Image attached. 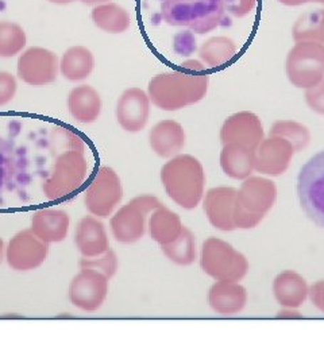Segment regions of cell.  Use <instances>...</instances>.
I'll list each match as a JSON object with an SVG mask.
<instances>
[{
    "instance_id": "obj_1",
    "label": "cell",
    "mask_w": 324,
    "mask_h": 364,
    "mask_svg": "<svg viewBox=\"0 0 324 364\" xmlns=\"http://www.w3.org/2000/svg\"><path fill=\"white\" fill-rule=\"evenodd\" d=\"M173 70L150 78L147 95L152 105L162 111H179L197 105L207 96L209 76L206 72Z\"/></svg>"
},
{
    "instance_id": "obj_2",
    "label": "cell",
    "mask_w": 324,
    "mask_h": 364,
    "mask_svg": "<svg viewBox=\"0 0 324 364\" xmlns=\"http://www.w3.org/2000/svg\"><path fill=\"white\" fill-rule=\"evenodd\" d=\"M161 183L169 198L179 207L192 210L200 205L206 193V170L191 154H179L161 168Z\"/></svg>"
},
{
    "instance_id": "obj_3",
    "label": "cell",
    "mask_w": 324,
    "mask_h": 364,
    "mask_svg": "<svg viewBox=\"0 0 324 364\" xmlns=\"http://www.w3.org/2000/svg\"><path fill=\"white\" fill-rule=\"evenodd\" d=\"M88 174V161L84 144L73 136L68 149L54 158L52 169L42 181V192L49 201L69 198L78 193Z\"/></svg>"
},
{
    "instance_id": "obj_4",
    "label": "cell",
    "mask_w": 324,
    "mask_h": 364,
    "mask_svg": "<svg viewBox=\"0 0 324 364\" xmlns=\"http://www.w3.org/2000/svg\"><path fill=\"white\" fill-rule=\"evenodd\" d=\"M277 201V185L268 177L250 176L236 189L234 207L235 230H253L272 210Z\"/></svg>"
},
{
    "instance_id": "obj_5",
    "label": "cell",
    "mask_w": 324,
    "mask_h": 364,
    "mask_svg": "<svg viewBox=\"0 0 324 364\" xmlns=\"http://www.w3.org/2000/svg\"><path fill=\"white\" fill-rule=\"evenodd\" d=\"M226 15L224 0H162L161 16L169 26L188 27L207 34L221 26Z\"/></svg>"
},
{
    "instance_id": "obj_6",
    "label": "cell",
    "mask_w": 324,
    "mask_h": 364,
    "mask_svg": "<svg viewBox=\"0 0 324 364\" xmlns=\"http://www.w3.org/2000/svg\"><path fill=\"white\" fill-rule=\"evenodd\" d=\"M202 272L215 281L241 282L250 269L246 257L226 240L216 236L207 237L199 254Z\"/></svg>"
},
{
    "instance_id": "obj_7",
    "label": "cell",
    "mask_w": 324,
    "mask_h": 364,
    "mask_svg": "<svg viewBox=\"0 0 324 364\" xmlns=\"http://www.w3.org/2000/svg\"><path fill=\"white\" fill-rule=\"evenodd\" d=\"M162 203L153 195H140L122 205L110 219V230L114 239L122 245H132L141 240L147 231L150 213Z\"/></svg>"
},
{
    "instance_id": "obj_8",
    "label": "cell",
    "mask_w": 324,
    "mask_h": 364,
    "mask_svg": "<svg viewBox=\"0 0 324 364\" xmlns=\"http://www.w3.org/2000/svg\"><path fill=\"white\" fill-rule=\"evenodd\" d=\"M288 81L300 90H308L324 80V43L295 42L286 54Z\"/></svg>"
},
{
    "instance_id": "obj_9",
    "label": "cell",
    "mask_w": 324,
    "mask_h": 364,
    "mask_svg": "<svg viewBox=\"0 0 324 364\" xmlns=\"http://www.w3.org/2000/svg\"><path fill=\"white\" fill-rule=\"evenodd\" d=\"M296 189L300 208L324 230V150L311 156L300 169Z\"/></svg>"
},
{
    "instance_id": "obj_10",
    "label": "cell",
    "mask_w": 324,
    "mask_h": 364,
    "mask_svg": "<svg viewBox=\"0 0 324 364\" xmlns=\"http://www.w3.org/2000/svg\"><path fill=\"white\" fill-rule=\"evenodd\" d=\"M123 198L120 177L110 166H102L84 192V205L90 215L99 219L111 216Z\"/></svg>"
},
{
    "instance_id": "obj_11",
    "label": "cell",
    "mask_w": 324,
    "mask_h": 364,
    "mask_svg": "<svg viewBox=\"0 0 324 364\" xmlns=\"http://www.w3.org/2000/svg\"><path fill=\"white\" fill-rule=\"evenodd\" d=\"M110 289V279L93 269L80 267L70 281L68 297L83 312H96L103 306Z\"/></svg>"
},
{
    "instance_id": "obj_12",
    "label": "cell",
    "mask_w": 324,
    "mask_h": 364,
    "mask_svg": "<svg viewBox=\"0 0 324 364\" xmlns=\"http://www.w3.org/2000/svg\"><path fill=\"white\" fill-rule=\"evenodd\" d=\"M60 60L49 49L33 46L18 58L16 73L21 81L31 87L51 85L58 76Z\"/></svg>"
},
{
    "instance_id": "obj_13",
    "label": "cell",
    "mask_w": 324,
    "mask_h": 364,
    "mask_svg": "<svg viewBox=\"0 0 324 364\" xmlns=\"http://www.w3.org/2000/svg\"><path fill=\"white\" fill-rule=\"evenodd\" d=\"M49 255V243L41 240L30 228L14 235L6 247V262L15 272H33Z\"/></svg>"
},
{
    "instance_id": "obj_14",
    "label": "cell",
    "mask_w": 324,
    "mask_h": 364,
    "mask_svg": "<svg viewBox=\"0 0 324 364\" xmlns=\"http://www.w3.org/2000/svg\"><path fill=\"white\" fill-rule=\"evenodd\" d=\"M265 138V130L261 117L250 111H239L227 117L219 131L221 146L236 144L256 150Z\"/></svg>"
},
{
    "instance_id": "obj_15",
    "label": "cell",
    "mask_w": 324,
    "mask_h": 364,
    "mask_svg": "<svg viewBox=\"0 0 324 364\" xmlns=\"http://www.w3.org/2000/svg\"><path fill=\"white\" fill-rule=\"evenodd\" d=\"M295 153L284 138L269 135L254 150V170L261 176L280 177L289 169Z\"/></svg>"
},
{
    "instance_id": "obj_16",
    "label": "cell",
    "mask_w": 324,
    "mask_h": 364,
    "mask_svg": "<svg viewBox=\"0 0 324 364\" xmlns=\"http://www.w3.org/2000/svg\"><path fill=\"white\" fill-rule=\"evenodd\" d=\"M150 97L141 88L131 87L117 99L115 117L117 124L126 132L142 131L150 117Z\"/></svg>"
},
{
    "instance_id": "obj_17",
    "label": "cell",
    "mask_w": 324,
    "mask_h": 364,
    "mask_svg": "<svg viewBox=\"0 0 324 364\" xmlns=\"http://www.w3.org/2000/svg\"><path fill=\"white\" fill-rule=\"evenodd\" d=\"M236 200V188L215 186L208 189L203 197V210L208 223L221 232L235 231L234 207Z\"/></svg>"
},
{
    "instance_id": "obj_18",
    "label": "cell",
    "mask_w": 324,
    "mask_h": 364,
    "mask_svg": "<svg viewBox=\"0 0 324 364\" xmlns=\"http://www.w3.org/2000/svg\"><path fill=\"white\" fill-rule=\"evenodd\" d=\"M247 299L246 287L236 281H215L207 293L209 308L227 317L242 312L246 308Z\"/></svg>"
},
{
    "instance_id": "obj_19",
    "label": "cell",
    "mask_w": 324,
    "mask_h": 364,
    "mask_svg": "<svg viewBox=\"0 0 324 364\" xmlns=\"http://www.w3.org/2000/svg\"><path fill=\"white\" fill-rule=\"evenodd\" d=\"M187 144V134L182 124L173 119L156 123L149 131V146L156 156L170 159L182 154Z\"/></svg>"
},
{
    "instance_id": "obj_20",
    "label": "cell",
    "mask_w": 324,
    "mask_h": 364,
    "mask_svg": "<svg viewBox=\"0 0 324 364\" xmlns=\"http://www.w3.org/2000/svg\"><path fill=\"white\" fill-rule=\"evenodd\" d=\"M75 245L83 258H95L110 250V239L103 221L88 215L81 218L75 231Z\"/></svg>"
},
{
    "instance_id": "obj_21",
    "label": "cell",
    "mask_w": 324,
    "mask_h": 364,
    "mask_svg": "<svg viewBox=\"0 0 324 364\" xmlns=\"http://www.w3.org/2000/svg\"><path fill=\"white\" fill-rule=\"evenodd\" d=\"M273 297L281 308L298 309L310 297V285L301 274L284 270L273 279Z\"/></svg>"
},
{
    "instance_id": "obj_22",
    "label": "cell",
    "mask_w": 324,
    "mask_h": 364,
    "mask_svg": "<svg viewBox=\"0 0 324 364\" xmlns=\"http://www.w3.org/2000/svg\"><path fill=\"white\" fill-rule=\"evenodd\" d=\"M70 216L63 209H38L33 213L30 230L45 243H60L66 239Z\"/></svg>"
},
{
    "instance_id": "obj_23",
    "label": "cell",
    "mask_w": 324,
    "mask_h": 364,
    "mask_svg": "<svg viewBox=\"0 0 324 364\" xmlns=\"http://www.w3.org/2000/svg\"><path fill=\"white\" fill-rule=\"evenodd\" d=\"M68 111L78 123L90 124L96 122L102 114V97L91 85H78L68 95Z\"/></svg>"
},
{
    "instance_id": "obj_24",
    "label": "cell",
    "mask_w": 324,
    "mask_h": 364,
    "mask_svg": "<svg viewBox=\"0 0 324 364\" xmlns=\"http://www.w3.org/2000/svg\"><path fill=\"white\" fill-rule=\"evenodd\" d=\"M221 169L229 178L244 181L253 176L254 170V151L241 144H227L221 146L219 156Z\"/></svg>"
},
{
    "instance_id": "obj_25",
    "label": "cell",
    "mask_w": 324,
    "mask_h": 364,
    "mask_svg": "<svg viewBox=\"0 0 324 364\" xmlns=\"http://www.w3.org/2000/svg\"><path fill=\"white\" fill-rule=\"evenodd\" d=\"M182 227L184 224L179 213L161 204L149 216L147 234L157 245L165 246L182 234Z\"/></svg>"
},
{
    "instance_id": "obj_26",
    "label": "cell",
    "mask_w": 324,
    "mask_h": 364,
    "mask_svg": "<svg viewBox=\"0 0 324 364\" xmlns=\"http://www.w3.org/2000/svg\"><path fill=\"white\" fill-rule=\"evenodd\" d=\"M93 69L95 57L91 50L84 46L69 48L60 60V73L68 81H84L91 76Z\"/></svg>"
},
{
    "instance_id": "obj_27",
    "label": "cell",
    "mask_w": 324,
    "mask_h": 364,
    "mask_svg": "<svg viewBox=\"0 0 324 364\" xmlns=\"http://www.w3.org/2000/svg\"><path fill=\"white\" fill-rule=\"evenodd\" d=\"M93 25L108 34L126 33L131 26V16L126 9L117 3L95 6L91 13Z\"/></svg>"
},
{
    "instance_id": "obj_28",
    "label": "cell",
    "mask_w": 324,
    "mask_h": 364,
    "mask_svg": "<svg viewBox=\"0 0 324 364\" xmlns=\"http://www.w3.org/2000/svg\"><path fill=\"white\" fill-rule=\"evenodd\" d=\"M238 46L233 39L218 36L207 39L199 49L202 63L208 68H219L230 64L236 55Z\"/></svg>"
},
{
    "instance_id": "obj_29",
    "label": "cell",
    "mask_w": 324,
    "mask_h": 364,
    "mask_svg": "<svg viewBox=\"0 0 324 364\" xmlns=\"http://www.w3.org/2000/svg\"><path fill=\"white\" fill-rule=\"evenodd\" d=\"M161 251L167 257V259L177 266H191L199 258L196 236L185 225L182 227V234L173 242L161 246Z\"/></svg>"
},
{
    "instance_id": "obj_30",
    "label": "cell",
    "mask_w": 324,
    "mask_h": 364,
    "mask_svg": "<svg viewBox=\"0 0 324 364\" xmlns=\"http://www.w3.org/2000/svg\"><path fill=\"white\" fill-rule=\"evenodd\" d=\"M295 42L324 43V9L303 14L292 27Z\"/></svg>"
},
{
    "instance_id": "obj_31",
    "label": "cell",
    "mask_w": 324,
    "mask_h": 364,
    "mask_svg": "<svg viewBox=\"0 0 324 364\" xmlns=\"http://www.w3.org/2000/svg\"><path fill=\"white\" fill-rule=\"evenodd\" d=\"M269 135L284 138L293 146L295 151H303L311 144V132L308 127L292 119L276 120L269 130Z\"/></svg>"
},
{
    "instance_id": "obj_32",
    "label": "cell",
    "mask_w": 324,
    "mask_h": 364,
    "mask_svg": "<svg viewBox=\"0 0 324 364\" xmlns=\"http://www.w3.org/2000/svg\"><path fill=\"white\" fill-rule=\"evenodd\" d=\"M26 33L18 23L0 22V57L11 58L18 55L26 46Z\"/></svg>"
},
{
    "instance_id": "obj_33",
    "label": "cell",
    "mask_w": 324,
    "mask_h": 364,
    "mask_svg": "<svg viewBox=\"0 0 324 364\" xmlns=\"http://www.w3.org/2000/svg\"><path fill=\"white\" fill-rule=\"evenodd\" d=\"M18 173V158L13 144L0 136V197L11 189Z\"/></svg>"
},
{
    "instance_id": "obj_34",
    "label": "cell",
    "mask_w": 324,
    "mask_h": 364,
    "mask_svg": "<svg viewBox=\"0 0 324 364\" xmlns=\"http://www.w3.org/2000/svg\"><path fill=\"white\" fill-rule=\"evenodd\" d=\"M80 267H88L93 269L99 273L105 275L108 279L114 278L119 267V260H117L115 251H113L111 248L108 251H105L102 255L95 257V258H83L78 262Z\"/></svg>"
},
{
    "instance_id": "obj_35",
    "label": "cell",
    "mask_w": 324,
    "mask_h": 364,
    "mask_svg": "<svg viewBox=\"0 0 324 364\" xmlns=\"http://www.w3.org/2000/svg\"><path fill=\"white\" fill-rule=\"evenodd\" d=\"M304 100L311 111L324 117V80L311 88L305 90Z\"/></svg>"
},
{
    "instance_id": "obj_36",
    "label": "cell",
    "mask_w": 324,
    "mask_h": 364,
    "mask_svg": "<svg viewBox=\"0 0 324 364\" xmlns=\"http://www.w3.org/2000/svg\"><path fill=\"white\" fill-rule=\"evenodd\" d=\"M16 78L9 72H0V107L11 103L16 95Z\"/></svg>"
},
{
    "instance_id": "obj_37",
    "label": "cell",
    "mask_w": 324,
    "mask_h": 364,
    "mask_svg": "<svg viewBox=\"0 0 324 364\" xmlns=\"http://www.w3.org/2000/svg\"><path fill=\"white\" fill-rule=\"evenodd\" d=\"M257 7V0H224L226 13L235 18H245Z\"/></svg>"
},
{
    "instance_id": "obj_38",
    "label": "cell",
    "mask_w": 324,
    "mask_h": 364,
    "mask_svg": "<svg viewBox=\"0 0 324 364\" xmlns=\"http://www.w3.org/2000/svg\"><path fill=\"white\" fill-rule=\"evenodd\" d=\"M312 305L324 313V279H319L310 287V297Z\"/></svg>"
},
{
    "instance_id": "obj_39",
    "label": "cell",
    "mask_w": 324,
    "mask_h": 364,
    "mask_svg": "<svg viewBox=\"0 0 324 364\" xmlns=\"http://www.w3.org/2000/svg\"><path fill=\"white\" fill-rule=\"evenodd\" d=\"M276 317L277 318L292 320V318H303V314L298 312V309H295V308H283L280 312L277 313Z\"/></svg>"
},
{
    "instance_id": "obj_40",
    "label": "cell",
    "mask_w": 324,
    "mask_h": 364,
    "mask_svg": "<svg viewBox=\"0 0 324 364\" xmlns=\"http://www.w3.org/2000/svg\"><path fill=\"white\" fill-rule=\"evenodd\" d=\"M278 3H281L283 6L286 7H298L303 4H308V3H319L324 4V0H277Z\"/></svg>"
},
{
    "instance_id": "obj_41",
    "label": "cell",
    "mask_w": 324,
    "mask_h": 364,
    "mask_svg": "<svg viewBox=\"0 0 324 364\" xmlns=\"http://www.w3.org/2000/svg\"><path fill=\"white\" fill-rule=\"evenodd\" d=\"M87 6H99V4H104V3H108L110 0H78Z\"/></svg>"
},
{
    "instance_id": "obj_42",
    "label": "cell",
    "mask_w": 324,
    "mask_h": 364,
    "mask_svg": "<svg viewBox=\"0 0 324 364\" xmlns=\"http://www.w3.org/2000/svg\"><path fill=\"white\" fill-rule=\"evenodd\" d=\"M4 258H6V246H4L3 237L0 236V264H1V262H3Z\"/></svg>"
},
{
    "instance_id": "obj_43",
    "label": "cell",
    "mask_w": 324,
    "mask_h": 364,
    "mask_svg": "<svg viewBox=\"0 0 324 364\" xmlns=\"http://www.w3.org/2000/svg\"><path fill=\"white\" fill-rule=\"evenodd\" d=\"M48 1H51V3H54V4H61V6H64V4H69V3H73L75 0H48Z\"/></svg>"
}]
</instances>
